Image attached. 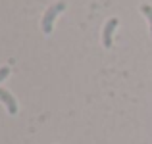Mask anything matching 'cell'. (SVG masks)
I'll return each instance as SVG.
<instances>
[{"instance_id": "2", "label": "cell", "mask_w": 152, "mask_h": 144, "mask_svg": "<svg viewBox=\"0 0 152 144\" xmlns=\"http://www.w3.org/2000/svg\"><path fill=\"white\" fill-rule=\"evenodd\" d=\"M118 17H112V19H108L106 21V25H104V31H102V44L106 46V48H110L112 46V37H114V31H115V27H118Z\"/></svg>"}, {"instance_id": "4", "label": "cell", "mask_w": 152, "mask_h": 144, "mask_svg": "<svg viewBox=\"0 0 152 144\" xmlns=\"http://www.w3.org/2000/svg\"><path fill=\"white\" fill-rule=\"evenodd\" d=\"M141 12L148 17V23H150V37H152V6L150 4H141Z\"/></svg>"}, {"instance_id": "3", "label": "cell", "mask_w": 152, "mask_h": 144, "mask_svg": "<svg viewBox=\"0 0 152 144\" xmlns=\"http://www.w3.org/2000/svg\"><path fill=\"white\" fill-rule=\"evenodd\" d=\"M0 100L6 104L8 113H10V115H15V113H18V102H15V98H14L10 92H8V90L0 89Z\"/></svg>"}, {"instance_id": "1", "label": "cell", "mask_w": 152, "mask_h": 144, "mask_svg": "<svg viewBox=\"0 0 152 144\" xmlns=\"http://www.w3.org/2000/svg\"><path fill=\"white\" fill-rule=\"evenodd\" d=\"M66 10V2H56L54 6H50L48 10L45 12V15H42V33L45 35H50L52 33V27H54V19L58 17V14H62V12Z\"/></svg>"}, {"instance_id": "5", "label": "cell", "mask_w": 152, "mask_h": 144, "mask_svg": "<svg viewBox=\"0 0 152 144\" xmlns=\"http://www.w3.org/2000/svg\"><path fill=\"white\" fill-rule=\"evenodd\" d=\"M10 75V67L8 65H4V67H0V81H4V79Z\"/></svg>"}]
</instances>
